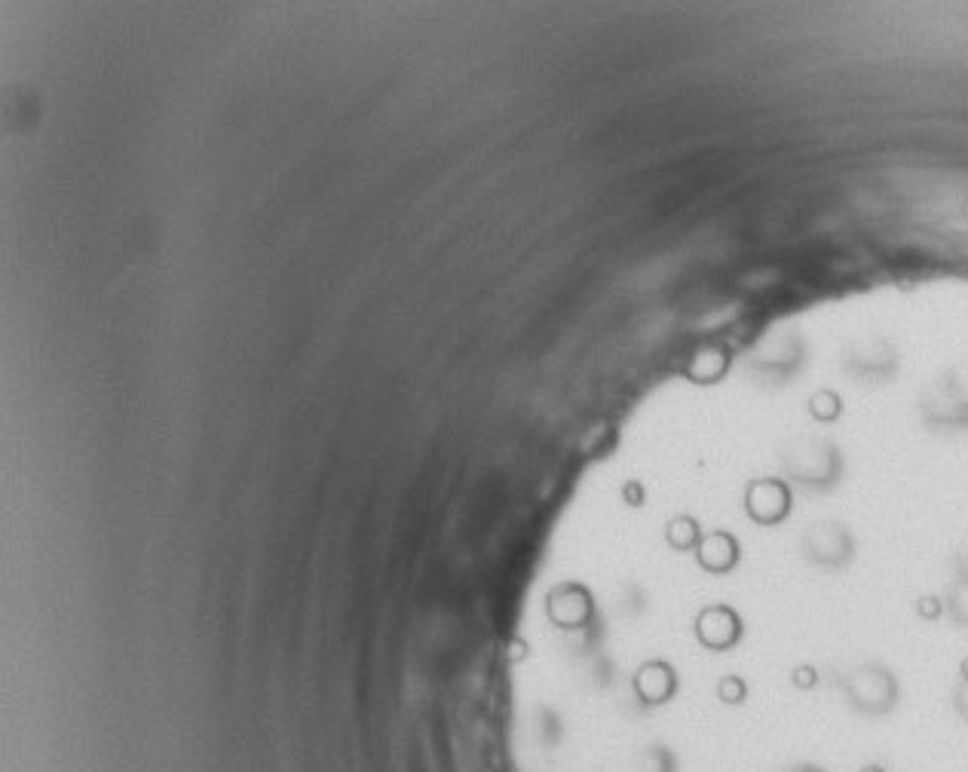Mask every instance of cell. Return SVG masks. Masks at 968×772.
I'll return each mask as SVG.
<instances>
[{
  "mask_svg": "<svg viewBox=\"0 0 968 772\" xmlns=\"http://www.w3.org/2000/svg\"><path fill=\"white\" fill-rule=\"evenodd\" d=\"M695 635L711 650H729L742 638V619L729 607H709L695 619Z\"/></svg>",
  "mask_w": 968,
  "mask_h": 772,
  "instance_id": "6da1fadb",
  "label": "cell"
},
{
  "mask_svg": "<svg viewBox=\"0 0 968 772\" xmlns=\"http://www.w3.org/2000/svg\"><path fill=\"white\" fill-rule=\"evenodd\" d=\"M745 696H748V687H745V680H739V677H724L717 684V699L724 705H742Z\"/></svg>",
  "mask_w": 968,
  "mask_h": 772,
  "instance_id": "7a4b0ae2",
  "label": "cell"
},
{
  "mask_svg": "<svg viewBox=\"0 0 968 772\" xmlns=\"http://www.w3.org/2000/svg\"><path fill=\"white\" fill-rule=\"evenodd\" d=\"M782 772H824L822 767H812V763H797V767H788V770Z\"/></svg>",
  "mask_w": 968,
  "mask_h": 772,
  "instance_id": "3957f363",
  "label": "cell"
},
{
  "mask_svg": "<svg viewBox=\"0 0 968 772\" xmlns=\"http://www.w3.org/2000/svg\"><path fill=\"white\" fill-rule=\"evenodd\" d=\"M858 772H886L883 767H876V763H868V767H861Z\"/></svg>",
  "mask_w": 968,
  "mask_h": 772,
  "instance_id": "277c9868",
  "label": "cell"
}]
</instances>
